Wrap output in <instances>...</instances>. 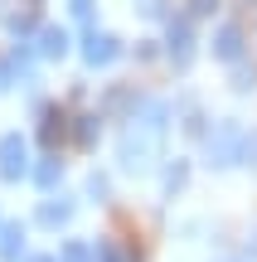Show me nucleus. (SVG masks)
<instances>
[{"mask_svg":"<svg viewBox=\"0 0 257 262\" xmlns=\"http://www.w3.org/2000/svg\"><path fill=\"white\" fill-rule=\"evenodd\" d=\"M29 170V146L19 131H5L0 136V180H19Z\"/></svg>","mask_w":257,"mask_h":262,"instance_id":"7ed1b4c3","label":"nucleus"},{"mask_svg":"<svg viewBox=\"0 0 257 262\" xmlns=\"http://www.w3.org/2000/svg\"><path fill=\"white\" fill-rule=\"evenodd\" d=\"M68 5H73L78 19H92V0H68Z\"/></svg>","mask_w":257,"mask_h":262,"instance_id":"a211bd4d","label":"nucleus"},{"mask_svg":"<svg viewBox=\"0 0 257 262\" xmlns=\"http://www.w3.org/2000/svg\"><path fill=\"white\" fill-rule=\"evenodd\" d=\"M39 54L44 58H63L68 54V29H58V25L39 29Z\"/></svg>","mask_w":257,"mask_h":262,"instance_id":"0eeeda50","label":"nucleus"},{"mask_svg":"<svg viewBox=\"0 0 257 262\" xmlns=\"http://www.w3.org/2000/svg\"><path fill=\"white\" fill-rule=\"evenodd\" d=\"M73 141L78 146H97V117H78L73 122Z\"/></svg>","mask_w":257,"mask_h":262,"instance_id":"ddd939ff","label":"nucleus"},{"mask_svg":"<svg viewBox=\"0 0 257 262\" xmlns=\"http://www.w3.org/2000/svg\"><path fill=\"white\" fill-rule=\"evenodd\" d=\"M204 156H209V165L228 170V165H243L248 160V131L238 122H214V131L204 136Z\"/></svg>","mask_w":257,"mask_h":262,"instance_id":"f03ea898","label":"nucleus"},{"mask_svg":"<svg viewBox=\"0 0 257 262\" xmlns=\"http://www.w3.org/2000/svg\"><path fill=\"white\" fill-rule=\"evenodd\" d=\"M34 19H39V10H34V5H25L15 19H10V29H15V34H29V29H34Z\"/></svg>","mask_w":257,"mask_h":262,"instance_id":"dca6fc26","label":"nucleus"},{"mask_svg":"<svg viewBox=\"0 0 257 262\" xmlns=\"http://www.w3.org/2000/svg\"><path fill=\"white\" fill-rule=\"evenodd\" d=\"M68 219H73V204H68V199H58V204L49 199V204L39 209V224H44V228H63Z\"/></svg>","mask_w":257,"mask_h":262,"instance_id":"9d476101","label":"nucleus"},{"mask_svg":"<svg viewBox=\"0 0 257 262\" xmlns=\"http://www.w3.org/2000/svg\"><path fill=\"white\" fill-rule=\"evenodd\" d=\"M116 54H122V39H116V34H97V29H92V34L83 39V63L87 68H107Z\"/></svg>","mask_w":257,"mask_h":262,"instance_id":"20e7f679","label":"nucleus"},{"mask_svg":"<svg viewBox=\"0 0 257 262\" xmlns=\"http://www.w3.org/2000/svg\"><path fill=\"white\" fill-rule=\"evenodd\" d=\"M15 73V63H0V93H5V78Z\"/></svg>","mask_w":257,"mask_h":262,"instance_id":"aec40b11","label":"nucleus"},{"mask_svg":"<svg viewBox=\"0 0 257 262\" xmlns=\"http://www.w3.org/2000/svg\"><path fill=\"white\" fill-rule=\"evenodd\" d=\"M39 117H44V126H39V141H44V146L54 150L58 141H63V131H68V126H63V117H58L54 107H44V112H39Z\"/></svg>","mask_w":257,"mask_h":262,"instance_id":"1a4fd4ad","label":"nucleus"},{"mask_svg":"<svg viewBox=\"0 0 257 262\" xmlns=\"http://www.w3.org/2000/svg\"><path fill=\"white\" fill-rule=\"evenodd\" d=\"M165 122H170V102H146L141 117H131V126H126L122 141H116L122 170L141 175V170L155 165V156H160V136H165Z\"/></svg>","mask_w":257,"mask_h":262,"instance_id":"f257e3e1","label":"nucleus"},{"mask_svg":"<svg viewBox=\"0 0 257 262\" xmlns=\"http://www.w3.org/2000/svg\"><path fill=\"white\" fill-rule=\"evenodd\" d=\"M58 262H97V248H87V243H78V238H73V243L58 248Z\"/></svg>","mask_w":257,"mask_h":262,"instance_id":"9b49d317","label":"nucleus"},{"mask_svg":"<svg viewBox=\"0 0 257 262\" xmlns=\"http://www.w3.org/2000/svg\"><path fill=\"white\" fill-rule=\"evenodd\" d=\"M0 228H5V224H0Z\"/></svg>","mask_w":257,"mask_h":262,"instance_id":"4be33fe9","label":"nucleus"},{"mask_svg":"<svg viewBox=\"0 0 257 262\" xmlns=\"http://www.w3.org/2000/svg\"><path fill=\"white\" fill-rule=\"evenodd\" d=\"M184 180H190V165H184V160H175V165L165 170V194H175V189H184Z\"/></svg>","mask_w":257,"mask_h":262,"instance_id":"2eb2a0df","label":"nucleus"},{"mask_svg":"<svg viewBox=\"0 0 257 262\" xmlns=\"http://www.w3.org/2000/svg\"><path fill=\"white\" fill-rule=\"evenodd\" d=\"M87 194H92L97 204H107V194H112V185H107L102 175H92V180H87Z\"/></svg>","mask_w":257,"mask_h":262,"instance_id":"f3484780","label":"nucleus"},{"mask_svg":"<svg viewBox=\"0 0 257 262\" xmlns=\"http://www.w3.org/2000/svg\"><path fill=\"white\" fill-rule=\"evenodd\" d=\"M19 253H25V228L5 224L0 228V262H19Z\"/></svg>","mask_w":257,"mask_h":262,"instance_id":"6e6552de","label":"nucleus"},{"mask_svg":"<svg viewBox=\"0 0 257 262\" xmlns=\"http://www.w3.org/2000/svg\"><path fill=\"white\" fill-rule=\"evenodd\" d=\"M29 262H58V257H29Z\"/></svg>","mask_w":257,"mask_h":262,"instance_id":"412c9836","label":"nucleus"},{"mask_svg":"<svg viewBox=\"0 0 257 262\" xmlns=\"http://www.w3.org/2000/svg\"><path fill=\"white\" fill-rule=\"evenodd\" d=\"M97 262H136V253L122 248V243H102V248H97Z\"/></svg>","mask_w":257,"mask_h":262,"instance_id":"4468645a","label":"nucleus"},{"mask_svg":"<svg viewBox=\"0 0 257 262\" xmlns=\"http://www.w3.org/2000/svg\"><path fill=\"white\" fill-rule=\"evenodd\" d=\"M34 180H39V189H54L58 180H63V160H54V156H49L44 165L34 170Z\"/></svg>","mask_w":257,"mask_h":262,"instance_id":"f8f14e48","label":"nucleus"},{"mask_svg":"<svg viewBox=\"0 0 257 262\" xmlns=\"http://www.w3.org/2000/svg\"><path fill=\"white\" fill-rule=\"evenodd\" d=\"M170 58H175L180 68L194 58V34H190V19H170Z\"/></svg>","mask_w":257,"mask_h":262,"instance_id":"39448f33","label":"nucleus"},{"mask_svg":"<svg viewBox=\"0 0 257 262\" xmlns=\"http://www.w3.org/2000/svg\"><path fill=\"white\" fill-rule=\"evenodd\" d=\"M214 58H223V63L243 58V29L238 25H219V34H214Z\"/></svg>","mask_w":257,"mask_h":262,"instance_id":"423d86ee","label":"nucleus"},{"mask_svg":"<svg viewBox=\"0 0 257 262\" xmlns=\"http://www.w3.org/2000/svg\"><path fill=\"white\" fill-rule=\"evenodd\" d=\"M214 5H219V0H190V15H209Z\"/></svg>","mask_w":257,"mask_h":262,"instance_id":"6ab92c4d","label":"nucleus"}]
</instances>
